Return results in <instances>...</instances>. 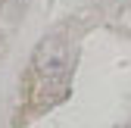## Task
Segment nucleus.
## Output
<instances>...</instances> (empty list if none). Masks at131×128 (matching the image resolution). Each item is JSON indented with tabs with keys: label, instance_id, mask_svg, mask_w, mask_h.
I'll return each mask as SVG.
<instances>
[{
	"label": "nucleus",
	"instance_id": "f257e3e1",
	"mask_svg": "<svg viewBox=\"0 0 131 128\" xmlns=\"http://www.w3.org/2000/svg\"><path fill=\"white\" fill-rule=\"evenodd\" d=\"M69 66H72V56H69V44L62 35L44 38L31 53V69H35L41 84H66Z\"/></svg>",
	"mask_w": 131,
	"mask_h": 128
}]
</instances>
